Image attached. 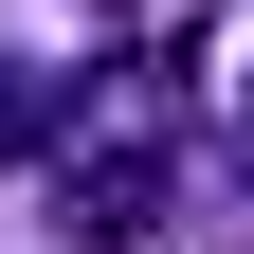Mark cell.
Listing matches in <instances>:
<instances>
[{
    "mask_svg": "<svg viewBox=\"0 0 254 254\" xmlns=\"http://www.w3.org/2000/svg\"><path fill=\"white\" fill-rule=\"evenodd\" d=\"M164 200H182V164H164V91H127L91 145H55V236H73V254L164 236Z\"/></svg>",
    "mask_w": 254,
    "mask_h": 254,
    "instance_id": "1",
    "label": "cell"
},
{
    "mask_svg": "<svg viewBox=\"0 0 254 254\" xmlns=\"http://www.w3.org/2000/svg\"><path fill=\"white\" fill-rule=\"evenodd\" d=\"M37 145V73H18V37H0V164Z\"/></svg>",
    "mask_w": 254,
    "mask_h": 254,
    "instance_id": "2",
    "label": "cell"
}]
</instances>
